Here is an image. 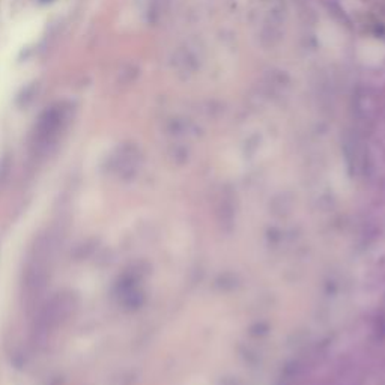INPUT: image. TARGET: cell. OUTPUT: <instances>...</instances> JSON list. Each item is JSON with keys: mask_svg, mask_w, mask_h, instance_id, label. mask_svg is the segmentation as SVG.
I'll return each mask as SVG.
<instances>
[{"mask_svg": "<svg viewBox=\"0 0 385 385\" xmlns=\"http://www.w3.org/2000/svg\"><path fill=\"white\" fill-rule=\"evenodd\" d=\"M68 122V111L64 105L57 104L47 108L35 127L34 149L36 154H47L57 143Z\"/></svg>", "mask_w": 385, "mask_h": 385, "instance_id": "obj_1", "label": "cell"}, {"mask_svg": "<svg viewBox=\"0 0 385 385\" xmlns=\"http://www.w3.org/2000/svg\"><path fill=\"white\" fill-rule=\"evenodd\" d=\"M74 303L70 295L57 293L50 301L44 304L35 320V333L38 337L45 339L48 334L54 333L61 325L70 317Z\"/></svg>", "mask_w": 385, "mask_h": 385, "instance_id": "obj_2", "label": "cell"}]
</instances>
